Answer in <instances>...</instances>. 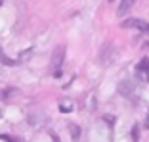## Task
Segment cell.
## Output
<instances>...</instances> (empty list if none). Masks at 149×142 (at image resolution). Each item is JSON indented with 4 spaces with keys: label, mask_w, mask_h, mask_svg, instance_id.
Segmentation results:
<instances>
[{
    "label": "cell",
    "mask_w": 149,
    "mask_h": 142,
    "mask_svg": "<svg viewBox=\"0 0 149 142\" xmlns=\"http://www.w3.org/2000/svg\"><path fill=\"white\" fill-rule=\"evenodd\" d=\"M123 25L126 27V29H138L140 33H145V35H149V23L145 21V19H138V18L126 19Z\"/></svg>",
    "instance_id": "obj_1"
},
{
    "label": "cell",
    "mask_w": 149,
    "mask_h": 142,
    "mask_svg": "<svg viewBox=\"0 0 149 142\" xmlns=\"http://www.w3.org/2000/svg\"><path fill=\"white\" fill-rule=\"evenodd\" d=\"M71 127V131H73V134H74V140L79 138V129H77V125H69Z\"/></svg>",
    "instance_id": "obj_6"
},
{
    "label": "cell",
    "mask_w": 149,
    "mask_h": 142,
    "mask_svg": "<svg viewBox=\"0 0 149 142\" xmlns=\"http://www.w3.org/2000/svg\"><path fill=\"white\" fill-rule=\"evenodd\" d=\"M2 2H4V0H0V6H2Z\"/></svg>",
    "instance_id": "obj_8"
},
{
    "label": "cell",
    "mask_w": 149,
    "mask_h": 142,
    "mask_svg": "<svg viewBox=\"0 0 149 142\" xmlns=\"http://www.w3.org/2000/svg\"><path fill=\"white\" fill-rule=\"evenodd\" d=\"M0 62L4 63V65H15V60H12V58H8L4 54V50L0 48Z\"/></svg>",
    "instance_id": "obj_5"
},
{
    "label": "cell",
    "mask_w": 149,
    "mask_h": 142,
    "mask_svg": "<svg viewBox=\"0 0 149 142\" xmlns=\"http://www.w3.org/2000/svg\"><path fill=\"white\" fill-rule=\"evenodd\" d=\"M136 77L140 81H145L149 83V60L147 58H141L136 65Z\"/></svg>",
    "instance_id": "obj_3"
},
{
    "label": "cell",
    "mask_w": 149,
    "mask_h": 142,
    "mask_svg": "<svg viewBox=\"0 0 149 142\" xmlns=\"http://www.w3.org/2000/svg\"><path fill=\"white\" fill-rule=\"evenodd\" d=\"M63 58H65V48L63 46H57L56 50H54V56H52V67L54 71H56V77H59V73H61V63H63Z\"/></svg>",
    "instance_id": "obj_2"
},
{
    "label": "cell",
    "mask_w": 149,
    "mask_h": 142,
    "mask_svg": "<svg viewBox=\"0 0 149 142\" xmlns=\"http://www.w3.org/2000/svg\"><path fill=\"white\" fill-rule=\"evenodd\" d=\"M134 6V0H120V6H118V10H117V13L123 18V15H126V12Z\"/></svg>",
    "instance_id": "obj_4"
},
{
    "label": "cell",
    "mask_w": 149,
    "mask_h": 142,
    "mask_svg": "<svg viewBox=\"0 0 149 142\" xmlns=\"http://www.w3.org/2000/svg\"><path fill=\"white\" fill-rule=\"evenodd\" d=\"M143 127H145V129H149V113H147V117H145V121H143Z\"/></svg>",
    "instance_id": "obj_7"
}]
</instances>
